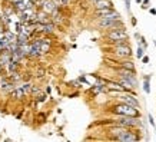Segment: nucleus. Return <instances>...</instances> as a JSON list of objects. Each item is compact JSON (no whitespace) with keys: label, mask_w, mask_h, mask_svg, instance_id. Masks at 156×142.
Wrapping results in <instances>:
<instances>
[{"label":"nucleus","mask_w":156,"mask_h":142,"mask_svg":"<svg viewBox=\"0 0 156 142\" xmlns=\"http://www.w3.org/2000/svg\"><path fill=\"white\" fill-rule=\"evenodd\" d=\"M7 79H9L12 83H14V82L20 81V79H22V76H20L17 72H13V73H10V75H9V78H7Z\"/></svg>","instance_id":"obj_15"},{"label":"nucleus","mask_w":156,"mask_h":142,"mask_svg":"<svg viewBox=\"0 0 156 142\" xmlns=\"http://www.w3.org/2000/svg\"><path fill=\"white\" fill-rule=\"evenodd\" d=\"M113 13H115L113 9H100V10H96V14L99 16V19L106 17V16H110V14H113Z\"/></svg>","instance_id":"obj_12"},{"label":"nucleus","mask_w":156,"mask_h":142,"mask_svg":"<svg viewBox=\"0 0 156 142\" xmlns=\"http://www.w3.org/2000/svg\"><path fill=\"white\" fill-rule=\"evenodd\" d=\"M113 53L116 57H120V59H128V57L132 56V49L128 43H122V45H115L113 47Z\"/></svg>","instance_id":"obj_4"},{"label":"nucleus","mask_w":156,"mask_h":142,"mask_svg":"<svg viewBox=\"0 0 156 142\" xmlns=\"http://www.w3.org/2000/svg\"><path fill=\"white\" fill-rule=\"evenodd\" d=\"M2 71H3V65L0 63V73H2Z\"/></svg>","instance_id":"obj_26"},{"label":"nucleus","mask_w":156,"mask_h":142,"mask_svg":"<svg viewBox=\"0 0 156 142\" xmlns=\"http://www.w3.org/2000/svg\"><path fill=\"white\" fill-rule=\"evenodd\" d=\"M12 98L16 100H20L24 98V92L22 90V88H14L13 92H12Z\"/></svg>","instance_id":"obj_11"},{"label":"nucleus","mask_w":156,"mask_h":142,"mask_svg":"<svg viewBox=\"0 0 156 142\" xmlns=\"http://www.w3.org/2000/svg\"><path fill=\"white\" fill-rule=\"evenodd\" d=\"M143 53H145V47L139 46V47H137V52H136L137 59H142V57H143Z\"/></svg>","instance_id":"obj_18"},{"label":"nucleus","mask_w":156,"mask_h":142,"mask_svg":"<svg viewBox=\"0 0 156 142\" xmlns=\"http://www.w3.org/2000/svg\"><path fill=\"white\" fill-rule=\"evenodd\" d=\"M147 119H149V122H151L152 126H155V121H153V116H152V115H149V116H147Z\"/></svg>","instance_id":"obj_22"},{"label":"nucleus","mask_w":156,"mask_h":142,"mask_svg":"<svg viewBox=\"0 0 156 142\" xmlns=\"http://www.w3.org/2000/svg\"><path fill=\"white\" fill-rule=\"evenodd\" d=\"M40 50H42V53H48L49 50H50V43H49V40H43L42 45H40Z\"/></svg>","instance_id":"obj_14"},{"label":"nucleus","mask_w":156,"mask_h":142,"mask_svg":"<svg viewBox=\"0 0 156 142\" xmlns=\"http://www.w3.org/2000/svg\"><path fill=\"white\" fill-rule=\"evenodd\" d=\"M142 62H143V63H147V62H149V57H147V56H143L142 57Z\"/></svg>","instance_id":"obj_24"},{"label":"nucleus","mask_w":156,"mask_h":142,"mask_svg":"<svg viewBox=\"0 0 156 142\" xmlns=\"http://www.w3.org/2000/svg\"><path fill=\"white\" fill-rule=\"evenodd\" d=\"M39 118H40V122H44V119H46V115H44V114H40V115H39Z\"/></svg>","instance_id":"obj_23"},{"label":"nucleus","mask_w":156,"mask_h":142,"mask_svg":"<svg viewBox=\"0 0 156 142\" xmlns=\"http://www.w3.org/2000/svg\"><path fill=\"white\" fill-rule=\"evenodd\" d=\"M116 125L122 126V128H126V129H132V128H136V126H140V119L129 118V116H120L116 121Z\"/></svg>","instance_id":"obj_3"},{"label":"nucleus","mask_w":156,"mask_h":142,"mask_svg":"<svg viewBox=\"0 0 156 142\" xmlns=\"http://www.w3.org/2000/svg\"><path fill=\"white\" fill-rule=\"evenodd\" d=\"M119 67L122 69H126V71H132V72H136L135 71V63L132 60H122L119 63Z\"/></svg>","instance_id":"obj_10"},{"label":"nucleus","mask_w":156,"mask_h":142,"mask_svg":"<svg viewBox=\"0 0 156 142\" xmlns=\"http://www.w3.org/2000/svg\"><path fill=\"white\" fill-rule=\"evenodd\" d=\"M126 9H130V0H126Z\"/></svg>","instance_id":"obj_25"},{"label":"nucleus","mask_w":156,"mask_h":142,"mask_svg":"<svg viewBox=\"0 0 156 142\" xmlns=\"http://www.w3.org/2000/svg\"><path fill=\"white\" fill-rule=\"evenodd\" d=\"M7 66H9V72H10V73H13V72H16V69H17V62L12 60Z\"/></svg>","instance_id":"obj_17"},{"label":"nucleus","mask_w":156,"mask_h":142,"mask_svg":"<svg viewBox=\"0 0 156 142\" xmlns=\"http://www.w3.org/2000/svg\"><path fill=\"white\" fill-rule=\"evenodd\" d=\"M119 99H120V102H122V104H126V105H129V106H133V108H136V109L140 108L139 100H137V98L133 93H128V92L120 93V95H119Z\"/></svg>","instance_id":"obj_5"},{"label":"nucleus","mask_w":156,"mask_h":142,"mask_svg":"<svg viewBox=\"0 0 156 142\" xmlns=\"http://www.w3.org/2000/svg\"><path fill=\"white\" fill-rule=\"evenodd\" d=\"M33 95H36V93H40V89H39L37 86H32V90H30Z\"/></svg>","instance_id":"obj_21"},{"label":"nucleus","mask_w":156,"mask_h":142,"mask_svg":"<svg viewBox=\"0 0 156 142\" xmlns=\"http://www.w3.org/2000/svg\"><path fill=\"white\" fill-rule=\"evenodd\" d=\"M44 73H46V71H44V69H42V67L36 71V76H37V78H43V76H44Z\"/></svg>","instance_id":"obj_19"},{"label":"nucleus","mask_w":156,"mask_h":142,"mask_svg":"<svg viewBox=\"0 0 156 142\" xmlns=\"http://www.w3.org/2000/svg\"><path fill=\"white\" fill-rule=\"evenodd\" d=\"M108 39L110 42H113L115 45H122V43H126V39H128V32L123 27L119 29H113L108 33Z\"/></svg>","instance_id":"obj_2"},{"label":"nucleus","mask_w":156,"mask_h":142,"mask_svg":"<svg viewBox=\"0 0 156 142\" xmlns=\"http://www.w3.org/2000/svg\"><path fill=\"white\" fill-rule=\"evenodd\" d=\"M149 81H151L149 76L143 78V90H145V93H151V83H149Z\"/></svg>","instance_id":"obj_13"},{"label":"nucleus","mask_w":156,"mask_h":142,"mask_svg":"<svg viewBox=\"0 0 156 142\" xmlns=\"http://www.w3.org/2000/svg\"><path fill=\"white\" fill-rule=\"evenodd\" d=\"M93 2H95V3H96V2H98V0H93Z\"/></svg>","instance_id":"obj_27"},{"label":"nucleus","mask_w":156,"mask_h":142,"mask_svg":"<svg viewBox=\"0 0 156 142\" xmlns=\"http://www.w3.org/2000/svg\"><path fill=\"white\" fill-rule=\"evenodd\" d=\"M126 131H128L126 128H122V126L116 125V126H112V128L109 129V135L112 137V139H115V141H116V139H118V138L120 137L122 133L126 132Z\"/></svg>","instance_id":"obj_8"},{"label":"nucleus","mask_w":156,"mask_h":142,"mask_svg":"<svg viewBox=\"0 0 156 142\" xmlns=\"http://www.w3.org/2000/svg\"><path fill=\"white\" fill-rule=\"evenodd\" d=\"M20 88H22V90H23V92H24V95H27L29 92L32 90V85H30L29 82H26V83H24V85H22V86H20Z\"/></svg>","instance_id":"obj_16"},{"label":"nucleus","mask_w":156,"mask_h":142,"mask_svg":"<svg viewBox=\"0 0 156 142\" xmlns=\"http://www.w3.org/2000/svg\"><path fill=\"white\" fill-rule=\"evenodd\" d=\"M116 142H140V137L136 133V131L128 129L126 132L122 133V135L116 139Z\"/></svg>","instance_id":"obj_6"},{"label":"nucleus","mask_w":156,"mask_h":142,"mask_svg":"<svg viewBox=\"0 0 156 142\" xmlns=\"http://www.w3.org/2000/svg\"><path fill=\"white\" fill-rule=\"evenodd\" d=\"M96 6V10H100V9H113V5L110 0H98L95 3Z\"/></svg>","instance_id":"obj_9"},{"label":"nucleus","mask_w":156,"mask_h":142,"mask_svg":"<svg viewBox=\"0 0 156 142\" xmlns=\"http://www.w3.org/2000/svg\"><path fill=\"white\" fill-rule=\"evenodd\" d=\"M112 112L118 116H129V118H140V111L126 104H116L112 106Z\"/></svg>","instance_id":"obj_1"},{"label":"nucleus","mask_w":156,"mask_h":142,"mask_svg":"<svg viewBox=\"0 0 156 142\" xmlns=\"http://www.w3.org/2000/svg\"><path fill=\"white\" fill-rule=\"evenodd\" d=\"M55 10H57L56 2H55V0H44L42 3V12H44V13L50 14V13H53Z\"/></svg>","instance_id":"obj_7"},{"label":"nucleus","mask_w":156,"mask_h":142,"mask_svg":"<svg viewBox=\"0 0 156 142\" xmlns=\"http://www.w3.org/2000/svg\"><path fill=\"white\" fill-rule=\"evenodd\" d=\"M44 99H46V95H44V93H40L37 98H36V100H37V102H43Z\"/></svg>","instance_id":"obj_20"}]
</instances>
